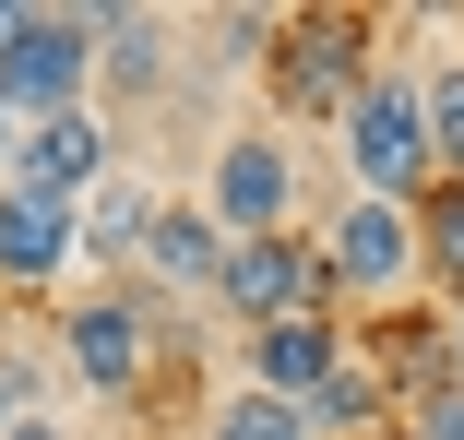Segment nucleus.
I'll return each mask as SVG.
<instances>
[{"instance_id":"obj_8","label":"nucleus","mask_w":464,"mask_h":440,"mask_svg":"<svg viewBox=\"0 0 464 440\" xmlns=\"http://www.w3.org/2000/svg\"><path fill=\"white\" fill-rule=\"evenodd\" d=\"M108 167H120V120L108 108H72V120H24V143H13L0 179H13V191H48V203H83Z\"/></svg>"},{"instance_id":"obj_9","label":"nucleus","mask_w":464,"mask_h":440,"mask_svg":"<svg viewBox=\"0 0 464 440\" xmlns=\"http://www.w3.org/2000/svg\"><path fill=\"white\" fill-rule=\"evenodd\" d=\"M345 345H357V321H345V310H310V321H262V333L238 345V381H250V393H274V405H310V393L345 369Z\"/></svg>"},{"instance_id":"obj_1","label":"nucleus","mask_w":464,"mask_h":440,"mask_svg":"<svg viewBox=\"0 0 464 440\" xmlns=\"http://www.w3.org/2000/svg\"><path fill=\"white\" fill-rule=\"evenodd\" d=\"M382 72V24L345 13V0H310V13H274V48H262V83L286 120H345Z\"/></svg>"},{"instance_id":"obj_7","label":"nucleus","mask_w":464,"mask_h":440,"mask_svg":"<svg viewBox=\"0 0 464 440\" xmlns=\"http://www.w3.org/2000/svg\"><path fill=\"white\" fill-rule=\"evenodd\" d=\"M203 215L227 226V238H286L298 226V143L286 131H227L215 143V179H203Z\"/></svg>"},{"instance_id":"obj_19","label":"nucleus","mask_w":464,"mask_h":440,"mask_svg":"<svg viewBox=\"0 0 464 440\" xmlns=\"http://www.w3.org/2000/svg\"><path fill=\"white\" fill-rule=\"evenodd\" d=\"M0 440H83V428H60V416H36V405H24L13 428H0Z\"/></svg>"},{"instance_id":"obj_10","label":"nucleus","mask_w":464,"mask_h":440,"mask_svg":"<svg viewBox=\"0 0 464 440\" xmlns=\"http://www.w3.org/2000/svg\"><path fill=\"white\" fill-rule=\"evenodd\" d=\"M72 262H83V203H48V191L0 179V286L48 298V286H72Z\"/></svg>"},{"instance_id":"obj_5","label":"nucleus","mask_w":464,"mask_h":440,"mask_svg":"<svg viewBox=\"0 0 464 440\" xmlns=\"http://www.w3.org/2000/svg\"><path fill=\"white\" fill-rule=\"evenodd\" d=\"M238 333H262V321H310V310H334V286H322V250L286 226V238H227V262H215V286H203Z\"/></svg>"},{"instance_id":"obj_23","label":"nucleus","mask_w":464,"mask_h":440,"mask_svg":"<svg viewBox=\"0 0 464 440\" xmlns=\"http://www.w3.org/2000/svg\"><path fill=\"white\" fill-rule=\"evenodd\" d=\"M13 416H24V405H13V369H0V428H13Z\"/></svg>"},{"instance_id":"obj_11","label":"nucleus","mask_w":464,"mask_h":440,"mask_svg":"<svg viewBox=\"0 0 464 440\" xmlns=\"http://www.w3.org/2000/svg\"><path fill=\"white\" fill-rule=\"evenodd\" d=\"M357 369L382 381V393H393V416H405L417 393H440V381H452V321H440V310H382V321L357 333Z\"/></svg>"},{"instance_id":"obj_21","label":"nucleus","mask_w":464,"mask_h":440,"mask_svg":"<svg viewBox=\"0 0 464 440\" xmlns=\"http://www.w3.org/2000/svg\"><path fill=\"white\" fill-rule=\"evenodd\" d=\"M440 321H452V381H464V298H452V310H440Z\"/></svg>"},{"instance_id":"obj_16","label":"nucleus","mask_w":464,"mask_h":440,"mask_svg":"<svg viewBox=\"0 0 464 440\" xmlns=\"http://www.w3.org/2000/svg\"><path fill=\"white\" fill-rule=\"evenodd\" d=\"M417 108H429V179L464 191V60H429L417 72Z\"/></svg>"},{"instance_id":"obj_6","label":"nucleus","mask_w":464,"mask_h":440,"mask_svg":"<svg viewBox=\"0 0 464 440\" xmlns=\"http://www.w3.org/2000/svg\"><path fill=\"white\" fill-rule=\"evenodd\" d=\"M0 96H13V120L96 108V24H83V13H24L13 48H0Z\"/></svg>"},{"instance_id":"obj_14","label":"nucleus","mask_w":464,"mask_h":440,"mask_svg":"<svg viewBox=\"0 0 464 440\" xmlns=\"http://www.w3.org/2000/svg\"><path fill=\"white\" fill-rule=\"evenodd\" d=\"M298 416H310V440H393V393L357 369V345H345V369H334Z\"/></svg>"},{"instance_id":"obj_20","label":"nucleus","mask_w":464,"mask_h":440,"mask_svg":"<svg viewBox=\"0 0 464 440\" xmlns=\"http://www.w3.org/2000/svg\"><path fill=\"white\" fill-rule=\"evenodd\" d=\"M13 143H24V120H13V96H0V167H13Z\"/></svg>"},{"instance_id":"obj_22","label":"nucleus","mask_w":464,"mask_h":440,"mask_svg":"<svg viewBox=\"0 0 464 440\" xmlns=\"http://www.w3.org/2000/svg\"><path fill=\"white\" fill-rule=\"evenodd\" d=\"M13 24H24V0H0V48H13Z\"/></svg>"},{"instance_id":"obj_17","label":"nucleus","mask_w":464,"mask_h":440,"mask_svg":"<svg viewBox=\"0 0 464 440\" xmlns=\"http://www.w3.org/2000/svg\"><path fill=\"white\" fill-rule=\"evenodd\" d=\"M203 440H310V416H298V405H274V393H250V381H238V393H227V405L203 416Z\"/></svg>"},{"instance_id":"obj_15","label":"nucleus","mask_w":464,"mask_h":440,"mask_svg":"<svg viewBox=\"0 0 464 440\" xmlns=\"http://www.w3.org/2000/svg\"><path fill=\"white\" fill-rule=\"evenodd\" d=\"M405 215H417V286L464 298V191H440V179H429Z\"/></svg>"},{"instance_id":"obj_12","label":"nucleus","mask_w":464,"mask_h":440,"mask_svg":"<svg viewBox=\"0 0 464 440\" xmlns=\"http://www.w3.org/2000/svg\"><path fill=\"white\" fill-rule=\"evenodd\" d=\"M215 262H227V226H215L203 203H155V238H143V262H131V286L167 310V298L215 286Z\"/></svg>"},{"instance_id":"obj_2","label":"nucleus","mask_w":464,"mask_h":440,"mask_svg":"<svg viewBox=\"0 0 464 440\" xmlns=\"http://www.w3.org/2000/svg\"><path fill=\"white\" fill-rule=\"evenodd\" d=\"M167 358H179V310H155L143 286H83L60 310V369L108 405H143Z\"/></svg>"},{"instance_id":"obj_13","label":"nucleus","mask_w":464,"mask_h":440,"mask_svg":"<svg viewBox=\"0 0 464 440\" xmlns=\"http://www.w3.org/2000/svg\"><path fill=\"white\" fill-rule=\"evenodd\" d=\"M155 179H120V167H108V179L96 191H83V262H96V274H131V262H143V238H155Z\"/></svg>"},{"instance_id":"obj_4","label":"nucleus","mask_w":464,"mask_h":440,"mask_svg":"<svg viewBox=\"0 0 464 440\" xmlns=\"http://www.w3.org/2000/svg\"><path fill=\"white\" fill-rule=\"evenodd\" d=\"M310 250H322L334 310H345V298H357V310H405V286H417V215H405V203H357V191H345Z\"/></svg>"},{"instance_id":"obj_3","label":"nucleus","mask_w":464,"mask_h":440,"mask_svg":"<svg viewBox=\"0 0 464 440\" xmlns=\"http://www.w3.org/2000/svg\"><path fill=\"white\" fill-rule=\"evenodd\" d=\"M334 155H345V191L357 203H417L429 191V108H417V72H369V96L334 120Z\"/></svg>"},{"instance_id":"obj_18","label":"nucleus","mask_w":464,"mask_h":440,"mask_svg":"<svg viewBox=\"0 0 464 440\" xmlns=\"http://www.w3.org/2000/svg\"><path fill=\"white\" fill-rule=\"evenodd\" d=\"M393 440H464V381H440V393H417V405L393 416Z\"/></svg>"}]
</instances>
